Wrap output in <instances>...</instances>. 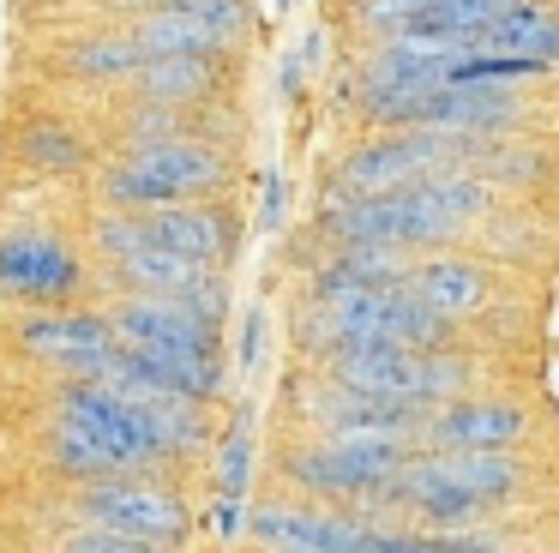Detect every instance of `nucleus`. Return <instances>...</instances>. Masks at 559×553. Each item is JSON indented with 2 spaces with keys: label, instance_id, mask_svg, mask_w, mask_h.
<instances>
[{
  "label": "nucleus",
  "instance_id": "obj_1",
  "mask_svg": "<svg viewBox=\"0 0 559 553\" xmlns=\"http://www.w3.org/2000/svg\"><path fill=\"white\" fill-rule=\"evenodd\" d=\"M493 211V180L475 168H439L391 192H325L319 204V240L325 247H403L433 252L457 247L481 216Z\"/></svg>",
  "mask_w": 559,
  "mask_h": 553
},
{
  "label": "nucleus",
  "instance_id": "obj_2",
  "mask_svg": "<svg viewBox=\"0 0 559 553\" xmlns=\"http://www.w3.org/2000/svg\"><path fill=\"white\" fill-rule=\"evenodd\" d=\"M530 487V457L518 445H481V451H409L367 517H391L415 529H469L499 517Z\"/></svg>",
  "mask_w": 559,
  "mask_h": 553
},
{
  "label": "nucleus",
  "instance_id": "obj_3",
  "mask_svg": "<svg viewBox=\"0 0 559 553\" xmlns=\"http://www.w3.org/2000/svg\"><path fill=\"white\" fill-rule=\"evenodd\" d=\"M229 151L199 132L127 144L109 168H97V199L109 211H157L181 199H223L229 192Z\"/></svg>",
  "mask_w": 559,
  "mask_h": 553
},
{
  "label": "nucleus",
  "instance_id": "obj_4",
  "mask_svg": "<svg viewBox=\"0 0 559 553\" xmlns=\"http://www.w3.org/2000/svg\"><path fill=\"white\" fill-rule=\"evenodd\" d=\"M415 445L397 439V433H337V439H325V433H313L307 445H283V481H289L295 493H307V499L319 505H355V511H373V499L391 487V475H397L403 463H409Z\"/></svg>",
  "mask_w": 559,
  "mask_h": 553
},
{
  "label": "nucleus",
  "instance_id": "obj_5",
  "mask_svg": "<svg viewBox=\"0 0 559 553\" xmlns=\"http://www.w3.org/2000/svg\"><path fill=\"white\" fill-rule=\"evenodd\" d=\"M67 517L85 529H109V536L157 541V548H181L193 536V511L163 475H91L67 487Z\"/></svg>",
  "mask_w": 559,
  "mask_h": 553
},
{
  "label": "nucleus",
  "instance_id": "obj_6",
  "mask_svg": "<svg viewBox=\"0 0 559 553\" xmlns=\"http://www.w3.org/2000/svg\"><path fill=\"white\" fill-rule=\"evenodd\" d=\"M91 295V259L43 223H0V301L7 307H73Z\"/></svg>",
  "mask_w": 559,
  "mask_h": 553
},
{
  "label": "nucleus",
  "instance_id": "obj_7",
  "mask_svg": "<svg viewBox=\"0 0 559 553\" xmlns=\"http://www.w3.org/2000/svg\"><path fill=\"white\" fill-rule=\"evenodd\" d=\"M13 343L25 349L31 361L67 373V379H103L115 361V325L109 307H31L13 319Z\"/></svg>",
  "mask_w": 559,
  "mask_h": 553
},
{
  "label": "nucleus",
  "instance_id": "obj_8",
  "mask_svg": "<svg viewBox=\"0 0 559 553\" xmlns=\"http://www.w3.org/2000/svg\"><path fill=\"white\" fill-rule=\"evenodd\" d=\"M535 433V409L523 397L457 391L445 403L421 409L415 451H481V445H523Z\"/></svg>",
  "mask_w": 559,
  "mask_h": 553
},
{
  "label": "nucleus",
  "instance_id": "obj_9",
  "mask_svg": "<svg viewBox=\"0 0 559 553\" xmlns=\"http://www.w3.org/2000/svg\"><path fill=\"white\" fill-rule=\"evenodd\" d=\"M379 517L361 511H325V505H289V499H259L247 511V541L265 553H367L373 548Z\"/></svg>",
  "mask_w": 559,
  "mask_h": 553
},
{
  "label": "nucleus",
  "instance_id": "obj_10",
  "mask_svg": "<svg viewBox=\"0 0 559 553\" xmlns=\"http://www.w3.org/2000/svg\"><path fill=\"white\" fill-rule=\"evenodd\" d=\"M530 120L518 84H427L409 103L403 127H427V132H451V139H506Z\"/></svg>",
  "mask_w": 559,
  "mask_h": 553
},
{
  "label": "nucleus",
  "instance_id": "obj_11",
  "mask_svg": "<svg viewBox=\"0 0 559 553\" xmlns=\"http://www.w3.org/2000/svg\"><path fill=\"white\" fill-rule=\"evenodd\" d=\"M109 325L121 343L157 349V355H229L223 349V325L169 295H115Z\"/></svg>",
  "mask_w": 559,
  "mask_h": 553
},
{
  "label": "nucleus",
  "instance_id": "obj_12",
  "mask_svg": "<svg viewBox=\"0 0 559 553\" xmlns=\"http://www.w3.org/2000/svg\"><path fill=\"white\" fill-rule=\"evenodd\" d=\"M145 240H157L163 252L187 264H205V271H229L235 247H241V223L223 199H181V204H157V211H139Z\"/></svg>",
  "mask_w": 559,
  "mask_h": 553
},
{
  "label": "nucleus",
  "instance_id": "obj_13",
  "mask_svg": "<svg viewBox=\"0 0 559 553\" xmlns=\"http://www.w3.org/2000/svg\"><path fill=\"white\" fill-rule=\"evenodd\" d=\"M415 301H427L433 313L445 319H475V313L493 307V271L469 252H451V247H433V252H415L409 259V276H403Z\"/></svg>",
  "mask_w": 559,
  "mask_h": 553
},
{
  "label": "nucleus",
  "instance_id": "obj_14",
  "mask_svg": "<svg viewBox=\"0 0 559 553\" xmlns=\"http://www.w3.org/2000/svg\"><path fill=\"white\" fill-rule=\"evenodd\" d=\"M223 60L229 55H157L139 60L133 84L139 103H163V108H205L223 91Z\"/></svg>",
  "mask_w": 559,
  "mask_h": 553
},
{
  "label": "nucleus",
  "instance_id": "obj_15",
  "mask_svg": "<svg viewBox=\"0 0 559 553\" xmlns=\"http://www.w3.org/2000/svg\"><path fill=\"white\" fill-rule=\"evenodd\" d=\"M415 252L403 247H325L307 271V295H343V289H391L409 276Z\"/></svg>",
  "mask_w": 559,
  "mask_h": 553
},
{
  "label": "nucleus",
  "instance_id": "obj_16",
  "mask_svg": "<svg viewBox=\"0 0 559 553\" xmlns=\"http://www.w3.org/2000/svg\"><path fill=\"white\" fill-rule=\"evenodd\" d=\"M13 151H19V163H25L31 175H79V168L91 163V139L61 115L25 120V132H19Z\"/></svg>",
  "mask_w": 559,
  "mask_h": 553
},
{
  "label": "nucleus",
  "instance_id": "obj_17",
  "mask_svg": "<svg viewBox=\"0 0 559 553\" xmlns=\"http://www.w3.org/2000/svg\"><path fill=\"white\" fill-rule=\"evenodd\" d=\"M139 60L145 55H139V43L127 31H97V36L67 48L61 67H67V79H85V84H121L139 72Z\"/></svg>",
  "mask_w": 559,
  "mask_h": 553
},
{
  "label": "nucleus",
  "instance_id": "obj_18",
  "mask_svg": "<svg viewBox=\"0 0 559 553\" xmlns=\"http://www.w3.org/2000/svg\"><path fill=\"white\" fill-rule=\"evenodd\" d=\"M247 487H253V427L241 403V421L217 439V499H247Z\"/></svg>",
  "mask_w": 559,
  "mask_h": 553
},
{
  "label": "nucleus",
  "instance_id": "obj_19",
  "mask_svg": "<svg viewBox=\"0 0 559 553\" xmlns=\"http://www.w3.org/2000/svg\"><path fill=\"white\" fill-rule=\"evenodd\" d=\"M49 553H175V548H157V541H133V536H109V529H85V523H73Z\"/></svg>",
  "mask_w": 559,
  "mask_h": 553
},
{
  "label": "nucleus",
  "instance_id": "obj_20",
  "mask_svg": "<svg viewBox=\"0 0 559 553\" xmlns=\"http://www.w3.org/2000/svg\"><path fill=\"white\" fill-rule=\"evenodd\" d=\"M265 337H271L265 307H247V313H241V349H235L241 373H259V367H265Z\"/></svg>",
  "mask_w": 559,
  "mask_h": 553
},
{
  "label": "nucleus",
  "instance_id": "obj_21",
  "mask_svg": "<svg viewBox=\"0 0 559 553\" xmlns=\"http://www.w3.org/2000/svg\"><path fill=\"white\" fill-rule=\"evenodd\" d=\"M283 223H289V180H283V168H271L265 175V204H259V228L277 235Z\"/></svg>",
  "mask_w": 559,
  "mask_h": 553
},
{
  "label": "nucleus",
  "instance_id": "obj_22",
  "mask_svg": "<svg viewBox=\"0 0 559 553\" xmlns=\"http://www.w3.org/2000/svg\"><path fill=\"white\" fill-rule=\"evenodd\" d=\"M211 523H217V541H241L247 536V499H217L211 505Z\"/></svg>",
  "mask_w": 559,
  "mask_h": 553
},
{
  "label": "nucleus",
  "instance_id": "obj_23",
  "mask_svg": "<svg viewBox=\"0 0 559 553\" xmlns=\"http://www.w3.org/2000/svg\"><path fill=\"white\" fill-rule=\"evenodd\" d=\"M301 79H307V72H301V48H289V55H283V96H301Z\"/></svg>",
  "mask_w": 559,
  "mask_h": 553
},
{
  "label": "nucleus",
  "instance_id": "obj_24",
  "mask_svg": "<svg viewBox=\"0 0 559 553\" xmlns=\"http://www.w3.org/2000/svg\"><path fill=\"white\" fill-rule=\"evenodd\" d=\"M271 7H277V12H289V0H271Z\"/></svg>",
  "mask_w": 559,
  "mask_h": 553
},
{
  "label": "nucleus",
  "instance_id": "obj_25",
  "mask_svg": "<svg viewBox=\"0 0 559 553\" xmlns=\"http://www.w3.org/2000/svg\"><path fill=\"white\" fill-rule=\"evenodd\" d=\"M145 7H151V0H145Z\"/></svg>",
  "mask_w": 559,
  "mask_h": 553
},
{
  "label": "nucleus",
  "instance_id": "obj_26",
  "mask_svg": "<svg viewBox=\"0 0 559 553\" xmlns=\"http://www.w3.org/2000/svg\"><path fill=\"white\" fill-rule=\"evenodd\" d=\"M259 553H265V548H259Z\"/></svg>",
  "mask_w": 559,
  "mask_h": 553
}]
</instances>
